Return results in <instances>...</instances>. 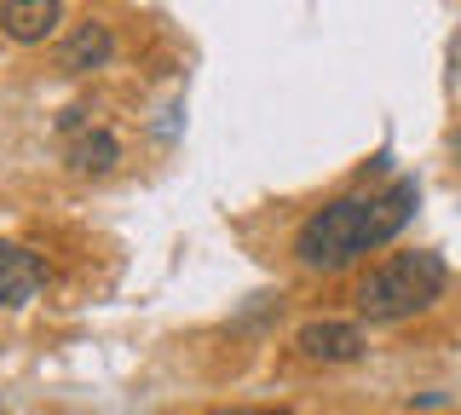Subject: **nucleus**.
I'll use <instances>...</instances> for the list:
<instances>
[{"label":"nucleus","instance_id":"nucleus-8","mask_svg":"<svg viewBox=\"0 0 461 415\" xmlns=\"http://www.w3.org/2000/svg\"><path fill=\"white\" fill-rule=\"evenodd\" d=\"M213 415H266V410H213Z\"/></svg>","mask_w":461,"mask_h":415},{"label":"nucleus","instance_id":"nucleus-1","mask_svg":"<svg viewBox=\"0 0 461 415\" xmlns=\"http://www.w3.org/2000/svg\"><path fill=\"white\" fill-rule=\"evenodd\" d=\"M421 203V185L415 179H393L381 196H340V203L317 208L306 225L294 231V260L306 271H340L357 254L381 248L386 237L403 231V220Z\"/></svg>","mask_w":461,"mask_h":415},{"label":"nucleus","instance_id":"nucleus-4","mask_svg":"<svg viewBox=\"0 0 461 415\" xmlns=\"http://www.w3.org/2000/svg\"><path fill=\"white\" fill-rule=\"evenodd\" d=\"M41 283H47V260L0 237V311L29 306V300L41 294Z\"/></svg>","mask_w":461,"mask_h":415},{"label":"nucleus","instance_id":"nucleus-2","mask_svg":"<svg viewBox=\"0 0 461 415\" xmlns=\"http://www.w3.org/2000/svg\"><path fill=\"white\" fill-rule=\"evenodd\" d=\"M444 283H450L444 254L410 248V254H393L386 266L369 271L364 289H357V306H364L369 323H403V318H415V311H427L432 300L444 294Z\"/></svg>","mask_w":461,"mask_h":415},{"label":"nucleus","instance_id":"nucleus-6","mask_svg":"<svg viewBox=\"0 0 461 415\" xmlns=\"http://www.w3.org/2000/svg\"><path fill=\"white\" fill-rule=\"evenodd\" d=\"M115 59V35H110V23H76V35L64 41V52H58V64L69 69V76H86V69H104Z\"/></svg>","mask_w":461,"mask_h":415},{"label":"nucleus","instance_id":"nucleus-5","mask_svg":"<svg viewBox=\"0 0 461 415\" xmlns=\"http://www.w3.org/2000/svg\"><path fill=\"white\" fill-rule=\"evenodd\" d=\"M58 23H64V6H58V0H0V30H6V41H18V47L52 41Z\"/></svg>","mask_w":461,"mask_h":415},{"label":"nucleus","instance_id":"nucleus-7","mask_svg":"<svg viewBox=\"0 0 461 415\" xmlns=\"http://www.w3.org/2000/svg\"><path fill=\"white\" fill-rule=\"evenodd\" d=\"M115 162H122V145H115V133H104V127H93V133L69 139V174H81V179H104Z\"/></svg>","mask_w":461,"mask_h":415},{"label":"nucleus","instance_id":"nucleus-3","mask_svg":"<svg viewBox=\"0 0 461 415\" xmlns=\"http://www.w3.org/2000/svg\"><path fill=\"white\" fill-rule=\"evenodd\" d=\"M294 347H300V357H312V364H357L364 347H369V335L357 323L323 318V323H306V329H300Z\"/></svg>","mask_w":461,"mask_h":415}]
</instances>
